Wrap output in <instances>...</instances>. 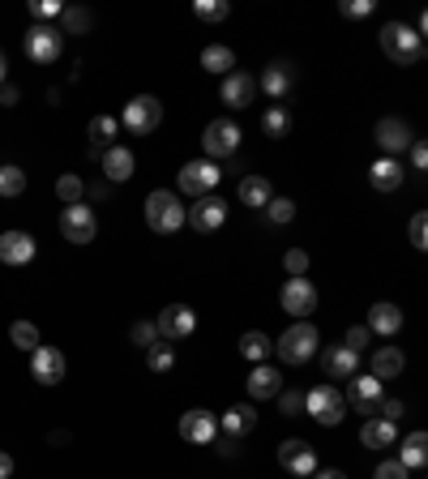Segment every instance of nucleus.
Segmentation results:
<instances>
[{
    "label": "nucleus",
    "instance_id": "25",
    "mask_svg": "<svg viewBox=\"0 0 428 479\" xmlns=\"http://www.w3.org/2000/svg\"><path fill=\"white\" fill-rule=\"evenodd\" d=\"M403 368H407V355H403L398 346H377V351H372V377L381 385L403 377Z\"/></svg>",
    "mask_w": 428,
    "mask_h": 479
},
{
    "label": "nucleus",
    "instance_id": "37",
    "mask_svg": "<svg viewBox=\"0 0 428 479\" xmlns=\"http://www.w3.org/2000/svg\"><path fill=\"white\" fill-rule=\"evenodd\" d=\"M9 338H13V346H18V351H26V355H30V351L39 346V326H35V321H13V326H9Z\"/></svg>",
    "mask_w": 428,
    "mask_h": 479
},
{
    "label": "nucleus",
    "instance_id": "29",
    "mask_svg": "<svg viewBox=\"0 0 428 479\" xmlns=\"http://www.w3.org/2000/svg\"><path fill=\"white\" fill-rule=\"evenodd\" d=\"M270 197H274V184L266 175H244V180H240V201H244V206L261 210V206H270Z\"/></svg>",
    "mask_w": 428,
    "mask_h": 479
},
{
    "label": "nucleus",
    "instance_id": "11",
    "mask_svg": "<svg viewBox=\"0 0 428 479\" xmlns=\"http://www.w3.org/2000/svg\"><path fill=\"white\" fill-rule=\"evenodd\" d=\"M223 180V172L214 167L210 158H193V163H184L180 167V192H189V197H206V192H214V184Z\"/></svg>",
    "mask_w": 428,
    "mask_h": 479
},
{
    "label": "nucleus",
    "instance_id": "8",
    "mask_svg": "<svg viewBox=\"0 0 428 479\" xmlns=\"http://www.w3.org/2000/svg\"><path fill=\"white\" fill-rule=\"evenodd\" d=\"M60 235L69 240V244H90L98 235V218H95V210L90 206H64L60 210Z\"/></svg>",
    "mask_w": 428,
    "mask_h": 479
},
{
    "label": "nucleus",
    "instance_id": "24",
    "mask_svg": "<svg viewBox=\"0 0 428 479\" xmlns=\"http://www.w3.org/2000/svg\"><path fill=\"white\" fill-rule=\"evenodd\" d=\"M321 368H326V377H334V381H351L355 368H360V355H351L347 346H326V351H321Z\"/></svg>",
    "mask_w": 428,
    "mask_h": 479
},
{
    "label": "nucleus",
    "instance_id": "57",
    "mask_svg": "<svg viewBox=\"0 0 428 479\" xmlns=\"http://www.w3.org/2000/svg\"><path fill=\"white\" fill-rule=\"evenodd\" d=\"M4 73H9V60H4V52H0V86H4Z\"/></svg>",
    "mask_w": 428,
    "mask_h": 479
},
{
    "label": "nucleus",
    "instance_id": "43",
    "mask_svg": "<svg viewBox=\"0 0 428 479\" xmlns=\"http://www.w3.org/2000/svg\"><path fill=\"white\" fill-rule=\"evenodd\" d=\"M278 411L283 415H300L304 411V394L300 389H278Z\"/></svg>",
    "mask_w": 428,
    "mask_h": 479
},
{
    "label": "nucleus",
    "instance_id": "46",
    "mask_svg": "<svg viewBox=\"0 0 428 479\" xmlns=\"http://www.w3.org/2000/svg\"><path fill=\"white\" fill-rule=\"evenodd\" d=\"M411 471L403 466L398 458H386V462H377V471H372V479H407Z\"/></svg>",
    "mask_w": 428,
    "mask_h": 479
},
{
    "label": "nucleus",
    "instance_id": "26",
    "mask_svg": "<svg viewBox=\"0 0 428 479\" xmlns=\"http://www.w3.org/2000/svg\"><path fill=\"white\" fill-rule=\"evenodd\" d=\"M278 389H283V372L270 364H257L253 372H249V398H278Z\"/></svg>",
    "mask_w": 428,
    "mask_h": 479
},
{
    "label": "nucleus",
    "instance_id": "20",
    "mask_svg": "<svg viewBox=\"0 0 428 479\" xmlns=\"http://www.w3.org/2000/svg\"><path fill=\"white\" fill-rule=\"evenodd\" d=\"M257 86H261L270 98H287L295 86V64L292 60H274V64H266V73H261Z\"/></svg>",
    "mask_w": 428,
    "mask_h": 479
},
{
    "label": "nucleus",
    "instance_id": "27",
    "mask_svg": "<svg viewBox=\"0 0 428 479\" xmlns=\"http://www.w3.org/2000/svg\"><path fill=\"white\" fill-rule=\"evenodd\" d=\"M369 184H372L377 192H394L398 184H403V163L381 154V158H377V163L369 167Z\"/></svg>",
    "mask_w": 428,
    "mask_h": 479
},
{
    "label": "nucleus",
    "instance_id": "14",
    "mask_svg": "<svg viewBox=\"0 0 428 479\" xmlns=\"http://www.w3.org/2000/svg\"><path fill=\"white\" fill-rule=\"evenodd\" d=\"M30 377L39 385H60L64 381V355H60V346H35L30 351Z\"/></svg>",
    "mask_w": 428,
    "mask_h": 479
},
{
    "label": "nucleus",
    "instance_id": "44",
    "mask_svg": "<svg viewBox=\"0 0 428 479\" xmlns=\"http://www.w3.org/2000/svg\"><path fill=\"white\" fill-rule=\"evenodd\" d=\"M129 338H133L137 346H155V343H158L155 321H133V329H129Z\"/></svg>",
    "mask_w": 428,
    "mask_h": 479
},
{
    "label": "nucleus",
    "instance_id": "19",
    "mask_svg": "<svg viewBox=\"0 0 428 479\" xmlns=\"http://www.w3.org/2000/svg\"><path fill=\"white\" fill-rule=\"evenodd\" d=\"M218 95H223V103H227V107H235V112H240V107H249V103H253L257 77H249V73H240V69H235V73L223 77Z\"/></svg>",
    "mask_w": 428,
    "mask_h": 479
},
{
    "label": "nucleus",
    "instance_id": "54",
    "mask_svg": "<svg viewBox=\"0 0 428 479\" xmlns=\"http://www.w3.org/2000/svg\"><path fill=\"white\" fill-rule=\"evenodd\" d=\"M312 479H347V475H343V471H334V466H330V471H312Z\"/></svg>",
    "mask_w": 428,
    "mask_h": 479
},
{
    "label": "nucleus",
    "instance_id": "34",
    "mask_svg": "<svg viewBox=\"0 0 428 479\" xmlns=\"http://www.w3.org/2000/svg\"><path fill=\"white\" fill-rule=\"evenodd\" d=\"M90 26H95V18H90V9H81V4L60 13V35H90Z\"/></svg>",
    "mask_w": 428,
    "mask_h": 479
},
{
    "label": "nucleus",
    "instance_id": "18",
    "mask_svg": "<svg viewBox=\"0 0 428 479\" xmlns=\"http://www.w3.org/2000/svg\"><path fill=\"white\" fill-rule=\"evenodd\" d=\"M278 466L304 479V475H312V471H317V454H312L309 441H283V445H278Z\"/></svg>",
    "mask_w": 428,
    "mask_h": 479
},
{
    "label": "nucleus",
    "instance_id": "12",
    "mask_svg": "<svg viewBox=\"0 0 428 479\" xmlns=\"http://www.w3.org/2000/svg\"><path fill=\"white\" fill-rule=\"evenodd\" d=\"M278 300H283V312H292L295 321H309L312 308H317V287L309 278H287L283 291H278Z\"/></svg>",
    "mask_w": 428,
    "mask_h": 479
},
{
    "label": "nucleus",
    "instance_id": "47",
    "mask_svg": "<svg viewBox=\"0 0 428 479\" xmlns=\"http://www.w3.org/2000/svg\"><path fill=\"white\" fill-rule=\"evenodd\" d=\"M60 0H30V18L35 21H47V18H60Z\"/></svg>",
    "mask_w": 428,
    "mask_h": 479
},
{
    "label": "nucleus",
    "instance_id": "35",
    "mask_svg": "<svg viewBox=\"0 0 428 479\" xmlns=\"http://www.w3.org/2000/svg\"><path fill=\"white\" fill-rule=\"evenodd\" d=\"M261 129H266V137H287V129H292V112H287L283 103L266 107V115H261Z\"/></svg>",
    "mask_w": 428,
    "mask_h": 479
},
{
    "label": "nucleus",
    "instance_id": "4",
    "mask_svg": "<svg viewBox=\"0 0 428 479\" xmlns=\"http://www.w3.org/2000/svg\"><path fill=\"white\" fill-rule=\"evenodd\" d=\"M304 411H309L321 428H338L343 415H347V403H343V394H338L334 385H312L309 394H304Z\"/></svg>",
    "mask_w": 428,
    "mask_h": 479
},
{
    "label": "nucleus",
    "instance_id": "13",
    "mask_svg": "<svg viewBox=\"0 0 428 479\" xmlns=\"http://www.w3.org/2000/svg\"><path fill=\"white\" fill-rule=\"evenodd\" d=\"M372 137H377V146H381V154L386 158H398L403 150H411V129L398 120V115H386V120H377V129H372Z\"/></svg>",
    "mask_w": 428,
    "mask_h": 479
},
{
    "label": "nucleus",
    "instance_id": "33",
    "mask_svg": "<svg viewBox=\"0 0 428 479\" xmlns=\"http://www.w3.org/2000/svg\"><path fill=\"white\" fill-rule=\"evenodd\" d=\"M116 133H120L116 115H95V120H90V150H95V146H103V150L116 146Z\"/></svg>",
    "mask_w": 428,
    "mask_h": 479
},
{
    "label": "nucleus",
    "instance_id": "45",
    "mask_svg": "<svg viewBox=\"0 0 428 479\" xmlns=\"http://www.w3.org/2000/svg\"><path fill=\"white\" fill-rule=\"evenodd\" d=\"M283 266H287V274H292V278H304V269H309V252H304V249H287Z\"/></svg>",
    "mask_w": 428,
    "mask_h": 479
},
{
    "label": "nucleus",
    "instance_id": "56",
    "mask_svg": "<svg viewBox=\"0 0 428 479\" xmlns=\"http://www.w3.org/2000/svg\"><path fill=\"white\" fill-rule=\"evenodd\" d=\"M107 192H112V184H95V189H90V197H95V201H103Z\"/></svg>",
    "mask_w": 428,
    "mask_h": 479
},
{
    "label": "nucleus",
    "instance_id": "55",
    "mask_svg": "<svg viewBox=\"0 0 428 479\" xmlns=\"http://www.w3.org/2000/svg\"><path fill=\"white\" fill-rule=\"evenodd\" d=\"M218 454H223V458H232V454H235V441H232V437H227V441H218Z\"/></svg>",
    "mask_w": 428,
    "mask_h": 479
},
{
    "label": "nucleus",
    "instance_id": "3",
    "mask_svg": "<svg viewBox=\"0 0 428 479\" xmlns=\"http://www.w3.org/2000/svg\"><path fill=\"white\" fill-rule=\"evenodd\" d=\"M317 343H321L317 326H312V321H295V326H287V334L274 343V351H278L283 364H309L312 355H317Z\"/></svg>",
    "mask_w": 428,
    "mask_h": 479
},
{
    "label": "nucleus",
    "instance_id": "53",
    "mask_svg": "<svg viewBox=\"0 0 428 479\" xmlns=\"http://www.w3.org/2000/svg\"><path fill=\"white\" fill-rule=\"evenodd\" d=\"M0 479H13V454L0 449Z\"/></svg>",
    "mask_w": 428,
    "mask_h": 479
},
{
    "label": "nucleus",
    "instance_id": "38",
    "mask_svg": "<svg viewBox=\"0 0 428 479\" xmlns=\"http://www.w3.org/2000/svg\"><path fill=\"white\" fill-rule=\"evenodd\" d=\"M26 192V172L21 167H0V197H21Z\"/></svg>",
    "mask_w": 428,
    "mask_h": 479
},
{
    "label": "nucleus",
    "instance_id": "7",
    "mask_svg": "<svg viewBox=\"0 0 428 479\" xmlns=\"http://www.w3.org/2000/svg\"><path fill=\"white\" fill-rule=\"evenodd\" d=\"M184 223L193 231H201V235H210V231H218L227 223V201L206 192V197H197L193 206H184Z\"/></svg>",
    "mask_w": 428,
    "mask_h": 479
},
{
    "label": "nucleus",
    "instance_id": "30",
    "mask_svg": "<svg viewBox=\"0 0 428 479\" xmlns=\"http://www.w3.org/2000/svg\"><path fill=\"white\" fill-rule=\"evenodd\" d=\"M201 69H210V73H218V77L235 73V52L223 47V43H206V47H201Z\"/></svg>",
    "mask_w": 428,
    "mask_h": 479
},
{
    "label": "nucleus",
    "instance_id": "6",
    "mask_svg": "<svg viewBox=\"0 0 428 479\" xmlns=\"http://www.w3.org/2000/svg\"><path fill=\"white\" fill-rule=\"evenodd\" d=\"M60 47H64V35H60V26L35 21V26L26 30V56L35 60V64H56V60H60Z\"/></svg>",
    "mask_w": 428,
    "mask_h": 479
},
{
    "label": "nucleus",
    "instance_id": "9",
    "mask_svg": "<svg viewBox=\"0 0 428 479\" xmlns=\"http://www.w3.org/2000/svg\"><path fill=\"white\" fill-rule=\"evenodd\" d=\"M240 124H232V120H210L206 124V133H201V146H206V154L214 158H232L235 150H240Z\"/></svg>",
    "mask_w": 428,
    "mask_h": 479
},
{
    "label": "nucleus",
    "instance_id": "10",
    "mask_svg": "<svg viewBox=\"0 0 428 479\" xmlns=\"http://www.w3.org/2000/svg\"><path fill=\"white\" fill-rule=\"evenodd\" d=\"M155 329H158L163 343H180V338H189V334L197 329V312L189 304H167L163 312H158Z\"/></svg>",
    "mask_w": 428,
    "mask_h": 479
},
{
    "label": "nucleus",
    "instance_id": "39",
    "mask_svg": "<svg viewBox=\"0 0 428 479\" xmlns=\"http://www.w3.org/2000/svg\"><path fill=\"white\" fill-rule=\"evenodd\" d=\"M56 197L64 206H78L81 197H86V184H81V175H60L56 180Z\"/></svg>",
    "mask_w": 428,
    "mask_h": 479
},
{
    "label": "nucleus",
    "instance_id": "42",
    "mask_svg": "<svg viewBox=\"0 0 428 479\" xmlns=\"http://www.w3.org/2000/svg\"><path fill=\"white\" fill-rule=\"evenodd\" d=\"M369 326H351L347 329V338H343V346H347L351 355H364V351H369Z\"/></svg>",
    "mask_w": 428,
    "mask_h": 479
},
{
    "label": "nucleus",
    "instance_id": "15",
    "mask_svg": "<svg viewBox=\"0 0 428 479\" xmlns=\"http://www.w3.org/2000/svg\"><path fill=\"white\" fill-rule=\"evenodd\" d=\"M180 437H184L189 445H214V437H218V420H214L210 411L193 406V411L180 415Z\"/></svg>",
    "mask_w": 428,
    "mask_h": 479
},
{
    "label": "nucleus",
    "instance_id": "36",
    "mask_svg": "<svg viewBox=\"0 0 428 479\" xmlns=\"http://www.w3.org/2000/svg\"><path fill=\"white\" fill-rule=\"evenodd\" d=\"M172 364H175V346L172 343L158 338L155 346H146V368H150V372H172Z\"/></svg>",
    "mask_w": 428,
    "mask_h": 479
},
{
    "label": "nucleus",
    "instance_id": "32",
    "mask_svg": "<svg viewBox=\"0 0 428 479\" xmlns=\"http://www.w3.org/2000/svg\"><path fill=\"white\" fill-rule=\"evenodd\" d=\"M270 351H274V343L261 334V329H244V334H240V355H244V360L266 364V355H270Z\"/></svg>",
    "mask_w": 428,
    "mask_h": 479
},
{
    "label": "nucleus",
    "instance_id": "16",
    "mask_svg": "<svg viewBox=\"0 0 428 479\" xmlns=\"http://www.w3.org/2000/svg\"><path fill=\"white\" fill-rule=\"evenodd\" d=\"M381 398H386L381 381H377V377H360V372L351 377L347 394H343V403H347L351 411H364V415H369V411H377V403H381Z\"/></svg>",
    "mask_w": 428,
    "mask_h": 479
},
{
    "label": "nucleus",
    "instance_id": "2",
    "mask_svg": "<svg viewBox=\"0 0 428 479\" xmlns=\"http://www.w3.org/2000/svg\"><path fill=\"white\" fill-rule=\"evenodd\" d=\"M146 227L158 231V235H175V231L184 227V206H180L175 192L155 189L146 197Z\"/></svg>",
    "mask_w": 428,
    "mask_h": 479
},
{
    "label": "nucleus",
    "instance_id": "41",
    "mask_svg": "<svg viewBox=\"0 0 428 479\" xmlns=\"http://www.w3.org/2000/svg\"><path fill=\"white\" fill-rule=\"evenodd\" d=\"M266 218H270V223H278V227H283V223H292V218H295V201H292V197H270Z\"/></svg>",
    "mask_w": 428,
    "mask_h": 479
},
{
    "label": "nucleus",
    "instance_id": "50",
    "mask_svg": "<svg viewBox=\"0 0 428 479\" xmlns=\"http://www.w3.org/2000/svg\"><path fill=\"white\" fill-rule=\"evenodd\" d=\"M377 0H343V18H369Z\"/></svg>",
    "mask_w": 428,
    "mask_h": 479
},
{
    "label": "nucleus",
    "instance_id": "48",
    "mask_svg": "<svg viewBox=\"0 0 428 479\" xmlns=\"http://www.w3.org/2000/svg\"><path fill=\"white\" fill-rule=\"evenodd\" d=\"M377 411H381V420H386V423H398L403 415H407V406L398 403V398H381V403H377Z\"/></svg>",
    "mask_w": 428,
    "mask_h": 479
},
{
    "label": "nucleus",
    "instance_id": "17",
    "mask_svg": "<svg viewBox=\"0 0 428 479\" xmlns=\"http://www.w3.org/2000/svg\"><path fill=\"white\" fill-rule=\"evenodd\" d=\"M35 235L30 231H4L0 235V261L4 266H30L35 261Z\"/></svg>",
    "mask_w": 428,
    "mask_h": 479
},
{
    "label": "nucleus",
    "instance_id": "23",
    "mask_svg": "<svg viewBox=\"0 0 428 479\" xmlns=\"http://www.w3.org/2000/svg\"><path fill=\"white\" fill-rule=\"evenodd\" d=\"M218 428L232 437V441H240V437H249L257 428V411L249 403H235V406H227L223 415H218Z\"/></svg>",
    "mask_w": 428,
    "mask_h": 479
},
{
    "label": "nucleus",
    "instance_id": "52",
    "mask_svg": "<svg viewBox=\"0 0 428 479\" xmlns=\"http://www.w3.org/2000/svg\"><path fill=\"white\" fill-rule=\"evenodd\" d=\"M18 98H21V90H18V86H4V90H0V107H13Z\"/></svg>",
    "mask_w": 428,
    "mask_h": 479
},
{
    "label": "nucleus",
    "instance_id": "31",
    "mask_svg": "<svg viewBox=\"0 0 428 479\" xmlns=\"http://www.w3.org/2000/svg\"><path fill=\"white\" fill-rule=\"evenodd\" d=\"M398 462H403L407 471H420L428 462V432H411L407 441H403V449H398Z\"/></svg>",
    "mask_w": 428,
    "mask_h": 479
},
{
    "label": "nucleus",
    "instance_id": "1",
    "mask_svg": "<svg viewBox=\"0 0 428 479\" xmlns=\"http://www.w3.org/2000/svg\"><path fill=\"white\" fill-rule=\"evenodd\" d=\"M377 38H381V52H386L394 64H403V69L424 56V38L415 35L411 26H403V21H389V26H381V35H377Z\"/></svg>",
    "mask_w": 428,
    "mask_h": 479
},
{
    "label": "nucleus",
    "instance_id": "5",
    "mask_svg": "<svg viewBox=\"0 0 428 479\" xmlns=\"http://www.w3.org/2000/svg\"><path fill=\"white\" fill-rule=\"evenodd\" d=\"M120 124H124L129 133H137V137L155 133L158 124H163V103H158L155 95L129 98V103H124V112H120Z\"/></svg>",
    "mask_w": 428,
    "mask_h": 479
},
{
    "label": "nucleus",
    "instance_id": "21",
    "mask_svg": "<svg viewBox=\"0 0 428 479\" xmlns=\"http://www.w3.org/2000/svg\"><path fill=\"white\" fill-rule=\"evenodd\" d=\"M133 167H137V158L129 146H107V150H103V175H107V184L133 180Z\"/></svg>",
    "mask_w": 428,
    "mask_h": 479
},
{
    "label": "nucleus",
    "instance_id": "49",
    "mask_svg": "<svg viewBox=\"0 0 428 479\" xmlns=\"http://www.w3.org/2000/svg\"><path fill=\"white\" fill-rule=\"evenodd\" d=\"M411 244H415V249H428V218L424 214H411Z\"/></svg>",
    "mask_w": 428,
    "mask_h": 479
},
{
    "label": "nucleus",
    "instance_id": "40",
    "mask_svg": "<svg viewBox=\"0 0 428 479\" xmlns=\"http://www.w3.org/2000/svg\"><path fill=\"white\" fill-rule=\"evenodd\" d=\"M193 13L201 21H223L232 13V4H227V0H193Z\"/></svg>",
    "mask_w": 428,
    "mask_h": 479
},
{
    "label": "nucleus",
    "instance_id": "28",
    "mask_svg": "<svg viewBox=\"0 0 428 479\" xmlns=\"http://www.w3.org/2000/svg\"><path fill=\"white\" fill-rule=\"evenodd\" d=\"M398 441V428L386 423L381 415H364V428H360V445H369V449H386V445Z\"/></svg>",
    "mask_w": 428,
    "mask_h": 479
},
{
    "label": "nucleus",
    "instance_id": "51",
    "mask_svg": "<svg viewBox=\"0 0 428 479\" xmlns=\"http://www.w3.org/2000/svg\"><path fill=\"white\" fill-rule=\"evenodd\" d=\"M411 167H415V172H424L428 167V146L424 141H411Z\"/></svg>",
    "mask_w": 428,
    "mask_h": 479
},
{
    "label": "nucleus",
    "instance_id": "22",
    "mask_svg": "<svg viewBox=\"0 0 428 479\" xmlns=\"http://www.w3.org/2000/svg\"><path fill=\"white\" fill-rule=\"evenodd\" d=\"M369 334H381V338H394V334H403V308L381 300V304L369 308Z\"/></svg>",
    "mask_w": 428,
    "mask_h": 479
}]
</instances>
